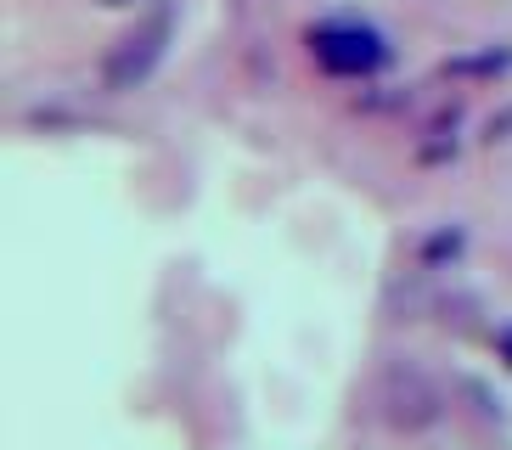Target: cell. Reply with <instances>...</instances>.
<instances>
[{
    "instance_id": "cell-1",
    "label": "cell",
    "mask_w": 512,
    "mask_h": 450,
    "mask_svg": "<svg viewBox=\"0 0 512 450\" xmlns=\"http://www.w3.org/2000/svg\"><path fill=\"white\" fill-rule=\"evenodd\" d=\"M304 40H310V62L332 79H372L394 62V45L372 23H355V17H327Z\"/></svg>"
},
{
    "instance_id": "cell-2",
    "label": "cell",
    "mask_w": 512,
    "mask_h": 450,
    "mask_svg": "<svg viewBox=\"0 0 512 450\" xmlns=\"http://www.w3.org/2000/svg\"><path fill=\"white\" fill-rule=\"evenodd\" d=\"M169 34H175V17H169V6H158L152 17H141L130 34H119V45L107 51L102 62V85L107 90H136L152 79V68L164 62L169 51Z\"/></svg>"
},
{
    "instance_id": "cell-3",
    "label": "cell",
    "mask_w": 512,
    "mask_h": 450,
    "mask_svg": "<svg viewBox=\"0 0 512 450\" xmlns=\"http://www.w3.org/2000/svg\"><path fill=\"white\" fill-rule=\"evenodd\" d=\"M462 254H467V231L462 225H434V231L417 242V265L422 270H451Z\"/></svg>"
},
{
    "instance_id": "cell-4",
    "label": "cell",
    "mask_w": 512,
    "mask_h": 450,
    "mask_svg": "<svg viewBox=\"0 0 512 450\" xmlns=\"http://www.w3.org/2000/svg\"><path fill=\"white\" fill-rule=\"evenodd\" d=\"M512 68V51L501 45V51H479V57H456V62H445V74H456V79H490V74H507Z\"/></svg>"
},
{
    "instance_id": "cell-5",
    "label": "cell",
    "mask_w": 512,
    "mask_h": 450,
    "mask_svg": "<svg viewBox=\"0 0 512 450\" xmlns=\"http://www.w3.org/2000/svg\"><path fill=\"white\" fill-rule=\"evenodd\" d=\"M496 355H501V366L512 372V321H507V327H496Z\"/></svg>"
},
{
    "instance_id": "cell-6",
    "label": "cell",
    "mask_w": 512,
    "mask_h": 450,
    "mask_svg": "<svg viewBox=\"0 0 512 450\" xmlns=\"http://www.w3.org/2000/svg\"><path fill=\"white\" fill-rule=\"evenodd\" d=\"M107 6H130V0H107Z\"/></svg>"
}]
</instances>
